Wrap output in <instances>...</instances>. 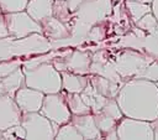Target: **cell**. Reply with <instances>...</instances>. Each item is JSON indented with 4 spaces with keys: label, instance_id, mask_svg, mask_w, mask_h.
I'll list each match as a JSON object with an SVG mask.
<instances>
[{
    "label": "cell",
    "instance_id": "6da1fadb",
    "mask_svg": "<svg viewBox=\"0 0 158 140\" xmlns=\"http://www.w3.org/2000/svg\"><path fill=\"white\" fill-rule=\"evenodd\" d=\"M123 116L152 121L158 118V85L147 78L126 82L116 95Z\"/></svg>",
    "mask_w": 158,
    "mask_h": 140
},
{
    "label": "cell",
    "instance_id": "7a4b0ae2",
    "mask_svg": "<svg viewBox=\"0 0 158 140\" xmlns=\"http://www.w3.org/2000/svg\"><path fill=\"white\" fill-rule=\"evenodd\" d=\"M25 74V85L44 94L62 90V76L52 62H23L21 67Z\"/></svg>",
    "mask_w": 158,
    "mask_h": 140
},
{
    "label": "cell",
    "instance_id": "3957f363",
    "mask_svg": "<svg viewBox=\"0 0 158 140\" xmlns=\"http://www.w3.org/2000/svg\"><path fill=\"white\" fill-rule=\"evenodd\" d=\"M21 125L26 131V139L31 140H53L59 128L40 112L22 113Z\"/></svg>",
    "mask_w": 158,
    "mask_h": 140
},
{
    "label": "cell",
    "instance_id": "277c9868",
    "mask_svg": "<svg viewBox=\"0 0 158 140\" xmlns=\"http://www.w3.org/2000/svg\"><path fill=\"white\" fill-rule=\"evenodd\" d=\"M9 36L12 38H25L33 33H42V26L36 20H33L26 10L4 14Z\"/></svg>",
    "mask_w": 158,
    "mask_h": 140
},
{
    "label": "cell",
    "instance_id": "5b68a950",
    "mask_svg": "<svg viewBox=\"0 0 158 140\" xmlns=\"http://www.w3.org/2000/svg\"><path fill=\"white\" fill-rule=\"evenodd\" d=\"M40 113H42L44 116H47L58 125L70 121L72 113L68 107L64 90L62 89L58 93L46 94Z\"/></svg>",
    "mask_w": 158,
    "mask_h": 140
},
{
    "label": "cell",
    "instance_id": "8992f818",
    "mask_svg": "<svg viewBox=\"0 0 158 140\" xmlns=\"http://www.w3.org/2000/svg\"><path fill=\"white\" fill-rule=\"evenodd\" d=\"M117 136L121 140H153L154 133L151 121L123 116L117 121Z\"/></svg>",
    "mask_w": 158,
    "mask_h": 140
},
{
    "label": "cell",
    "instance_id": "52a82bcc",
    "mask_svg": "<svg viewBox=\"0 0 158 140\" xmlns=\"http://www.w3.org/2000/svg\"><path fill=\"white\" fill-rule=\"evenodd\" d=\"M52 64L59 72L68 71V72L77 73V74H86L90 71L91 57L89 56L88 52L74 50L59 58L53 59Z\"/></svg>",
    "mask_w": 158,
    "mask_h": 140
},
{
    "label": "cell",
    "instance_id": "ba28073f",
    "mask_svg": "<svg viewBox=\"0 0 158 140\" xmlns=\"http://www.w3.org/2000/svg\"><path fill=\"white\" fill-rule=\"evenodd\" d=\"M22 110L19 108L14 97L0 94V130H6L14 125L21 124Z\"/></svg>",
    "mask_w": 158,
    "mask_h": 140
},
{
    "label": "cell",
    "instance_id": "9c48e42d",
    "mask_svg": "<svg viewBox=\"0 0 158 140\" xmlns=\"http://www.w3.org/2000/svg\"><path fill=\"white\" fill-rule=\"evenodd\" d=\"M44 95H46L44 93L37 89L23 85L16 90L14 99L17 103L19 108L22 110V113H30V112H40Z\"/></svg>",
    "mask_w": 158,
    "mask_h": 140
},
{
    "label": "cell",
    "instance_id": "30bf717a",
    "mask_svg": "<svg viewBox=\"0 0 158 140\" xmlns=\"http://www.w3.org/2000/svg\"><path fill=\"white\" fill-rule=\"evenodd\" d=\"M70 121L73 123V125L77 128V130L79 131V134L83 136L84 139H90V140H95V139H102L101 133L95 123L94 115L93 113L89 114H81V115H74L72 114Z\"/></svg>",
    "mask_w": 158,
    "mask_h": 140
},
{
    "label": "cell",
    "instance_id": "8fae6325",
    "mask_svg": "<svg viewBox=\"0 0 158 140\" xmlns=\"http://www.w3.org/2000/svg\"><path fill=\"white\" fill-rule=\"evenodd\" d=\"M25 85V74L21 67L12 69L5 76L0 77V94L15 95L16 90Z\"/></svg>",
    "mask_w": 158,
    "mask_h": 140
},
{
    "label": "cell",
    "instance_id": "7c38bea8",
    "mask_svg": "<svg viewBox=\"0 0 158 140\" xmlns=\"http://www.w3.org/2000/svg\"><path fill=\"white\" fill-rule=\"evenodd\" d=\"M41 26H42V33H44V36L49 40H54V41L64 40L70 36L69 27L67 26V24H64L63 21L58 20L54 16L48 17L46 21L41 24Z\"/></svg>",
    "mask_w": 158,
    "mask_h": 140
},
{
    "label": "cell",
    "instance_id": "4fadbf2b",
    "mask_svg": "<svg viewBox=\"0 0 158 140\" xmlns=\"http://www.w3.org/2000/svg\"><path fill=\"white\" fill-rule=\"evenodd\" d=\"M53 1L54 0H28L26 11L33 20L42 24L53 16Z\"/></svg>",
    "mask_w": 158,
    "mask_h": 140
},
{
    "label": "cell",
    "instance_id": "5bb4252c",
    "mask_svg": "<svg viewBox=\"0 0 158 140\" xmlns=\"http://www.w3.org/2000/svg\"><path fill=\"white\" fill-rule=\"evenodd\" d=\"M62 76V89L68 93H81L89 83V77L84 74H77L68 71L60 72Z\"/></svg>",
    "mask_w": 158,
    "mask_h": 140
},
{
    "label": "cell",
    "instance_id": "9a60e30c",
    "mask_svg": "<svg viewBox=\"0 0 158 140\" xmlns=\"http://www.w3.org/2000/svg\"><path fill=\"white\" fill-rule=\"evenodd\" d=\"M89 82L99 94H101L106 98H116V95L118 94V90L121 88V87H118V84L116 82L107 79L99 74L91 76L89 78Z\"/></svg>",
    "mask_w": 158,
    "mask_h": 140
},
{
    "label": "cell",
    "instance_id": "2e32d148",
    "mask_svg": "<svg viewBox=\"0 0 158 140\" xmlns=\"http://www.w3.org/2000/svg\"><path fill=\"white\" fill-rule=\"evenodd\" d=\"M95 123L101 133L102 139H118L117 136V131H116V126H117V120H115L114 118L106 115L102 112L95 113L93 114Z\"/></svg>",
    "mask_w": 158,
    "mask_h": 140
},
{
    "label": "cell",
    "instance_id": "e0dca14e",
    "mask_svg": "<svg viewBox=\"0 0 158 140\" xmlns=\"http://www.w3.org/2000/svg\"><path fill=\"white\" fill-rule=\"evenodd\" d=\"M80 95H81L83 100L85 102V104H88V105L90 107L93 114L101 112V109H102L105 102L107 100L106 97L99 94V93L93 88V85L90 84V82H89L88 85L84 88V90L80 93Z\"/></svg>",
    "mask_w": 158,
    "mask_h": 140
},
{
    "label": "cell",
    "instance_id": "ac0fdd59",
    "mask_svg": "<svg viewBox=\"0 0 158 140\" xmlns=\"http://www.w3.org/2000/svg\"><path fill=\"white\" fill-rule=\"evenodd\" d=\"M65 99L68 103V107L70 109V113L74 115H81V114H89L91 113V109L85 102L83 100L80 93H68L64 90Z\"/></svg>",
    "mask_w": 158,
    "mask_h": 140
},
{
    "label": "cell",
    "instance_id": "d6986e66",
    "mask_svg": "<svg viewBox=\"0 0 158 140\" xmlns=\"http://www.w3.org/2000/svg\"><path fill=\"white\" fill-rule=\"evenodd\" d=\"M126 7H127L128 14H130L131 19L133 20V22H136L143 15L152 11L151 4L141 2V1H136V0H126Z\"/></svg>",
    "mask_w": 158,
    "mask_h": 140
},
{
    "label": "cell",
    "instance_id": "ffe728a7",
    "mask_svg": "<svg viewBox=\"0 0 158 140\" xmlns=\"http://www.w3.org/2000/svg\"><path fill=\"white\" fill-rule=\"evenodd\" d=\"M54 139H57V140H68V139H72V140H83V136L79 134V131L73 125V123L72 121H68L65 124L59 125L58 131H57Z\"/></svg>",
    "mask_w": 158,
    "mask_h": 140
},
{
    "label": "cell",
    "instance_id": "44dd1931",
    "mask_svg": "<svg viewBox=\"0 0 158 140\" xmlns=\"http://www.w3.org/2000/svg\"><path fill=\"white\" fill-rule=\"evenodd\" d=\"M53 16L58 20L63 21L64 24L70 20L72 11L68 7V4L65 0H54L53 1Z\"/></svg>",
    "mask_w": 158,
    "mask_h": 140
},
{
    "label": "cell",
    "instance_id": "7402d4cb",
    "mask_svg": "<svg viewBox=\"0 0 158 140\" xmlns=\"http://www.w3.org/2000/svg\"><path fill=\"white\" fill-rule=\"evenodd\" d=\"M28 0H0V9L2 14L17 12L26 10Z\"/></svg>",
    "mask_w": 158,
    "mask_h": 140
},
{
    "label": "cell",
    "instance_id": "603a6c76",
    "mask_svg": "<svg viewBox=\"0 0 158 140\" xmlns=\"http://www.w3.org/2000/svg\"><path fill=\"white\" fill-rule=\"evenodd\" d=\"M102 113H105L106 115L114 118L115 120H121L123 118V114L118 107V103L116 100V98H107V100L105 102L102 109H101Z\"/></svg>",
    "mask_w": 158,
    "mask_h": 140
},
{
    "label": "cell",
    "instance_id": "cb8c5ba5",
    "mask_svg": "<svg viewBox=\"0 0 158 140\" xmlns=\"http://www.w3.org/2000/svg\"><path fill=\"white\" fill-rule=\"evenodd\" d=\"M136 26L138 27V28H141V30H143V31H149V32H152L157 26H158V21H157V19L154 17V15L152 14V11L151 12H148V14H146V15H143L139 20H137L136 22Z\"/></svg>",
    "mask_w": 158,
    "mask_h": 140
},
{
    "label": "cell",
    "instance_id": "d4e9b609",
    "mask_svg": "<svg viewBox=\"0 0 158 140\" xmlns=\"http://www.w3.org/2000/svg\"><path fill=\"white\" fill-rule=\"evenodd\" d=\"M2 133H4V139H26V131L21 124L14 125L4 130Z\"/></svg>",
    "mask_w": 158,
    "mask_h": 140
},
{
    "label": "cell",
    "instance_id": "484cf974",
    "mask_svg": "<svg viewBox=\"0 0 158 140\" xmlns=\"http://www.w3.org/2000/svg\"><path fill=\"white\" fill-rule=\"evenodd\" d=\"M68 4V7L72 12H77L83 5L88 4V2H93L95 0H65Z\"/></svg>",
    "mask_w": 158,
    "mask_h": 140
},
{
    "label": "cell",
    "instance_id": "4316f807",
    "mask_svg": "<svg viewBox=\"0 0 158 140\" xmlns=\"http://www.w3.org/2000/svg\"><path fill=\"white\" fill-rule=\"evenodd\" d=\"M6 37H9V30H7L5 15L2 12H0V40L6 38Z\"/></svg>",
    "mask_w": 158,
    "mask_h": 140
},
{
    "label": "cell",
    "instance_id": "83f0119b",
    "mask_svg": "<svg viewBox=\"0 0 158 140\" xmlns=\"http://www.w3.org/2000/svg\"><path fill=\"white\" fill-rule=\"evenodd\" d=\"M151 9H152V14L154 15V17L158 21V0H153L151 2Z\"/></svg>",
    "mask_w": 158,
    "mask_h": 140
},
{
    "label": "cell",
    "instance_id": "f1b7e54d",
    "mask_svg": "<svg viewBox=\"0 0 158 140\" xmlns=\"http://www.w3.org/2000/svg\"><path fill=\"white\" fill-rule=\"evenodd\" d=\"M151 125H152V129H153V133H154V139H158V118L152 120Z\"/></svg>",
    "mask_w": 158,
    "mask_h": 140
},
{
    "label": "cell",
    "instance_id": "f546056e",
    "mask_svg": "<svg viewBox=\"0 0 158 140\" xmlns=\"http://www.w3.org/2000/svg\"><path fill=\"white\" fill-rule=\"evenodd\" d=\"M136 1H141V2H147V4H151L153 0H136Z\"/></svg>",
    "mask_w": 158,
    "mask_h": 140
},
{
    "label": "cell",
    "instance_id": "4dcf8cb0",
    "mask_svg": "<svg viewBox=\"0 0 158 140\" xmlns=\"http://www.w3.org/2000/svg\"><path fill=\"white\" fill-rule=\"evenodd\" d=\"M0 139H4V133H2V130H0Z\"/></svg>",
    "mask_w": 158,
    "mask_h": 140
},
{
    "label": "cell",
    "instance_id": "1f68e13d",
    "mask_svg": "<svg viewBox=\"0 0 158 140\" xmlns=\"http://www.w3.org/2000/svg\"><path fill=\"white\" fill-rule=\"evenodd\" d=\"M157 85H158V82H157Z\"/></svg>",
    "mask_w": 158,
    "mask_h": 140
},
{
    "label": "cell",
    "instance_id": "d6a6232c",
    "mask_svg": "<svg viewBox=\"0 0 158 140\" xmlns=\"http://www.w3.org/2000/svg\"><path fill=\"white\" fill-rule=\"evenodd\" d=\"M0 12H1V9H0Z\"/></svg>",
    "mask_w": 158,
    "mask_h": 140
}]
</instances>
